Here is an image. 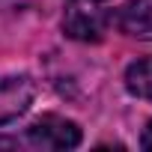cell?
Segmentation results:
<instances>
[{
  "label": "cell",
  "mask_w": 152,
  "mask_h": 152,
  "mask_svg": "<svg viewBox=\"0 0 152 152\" xmlns=\"http://www.w3.org/2000/svg\"><path fill=\"white\" fill-rule=\"evenodd\" d=\"M110 27V3L107 0H69L63 12L66 36L78 42H99Z\"/></svg>",
  "instance_id": "1"
},
{
  "label": "cell",
  "mask_w": 152,
  "mask_h": 152,
  "mask_svg": "<svg viewBox=\"0 0 152 152\" xmlns=\"http://www.w3.org/2000/svg\"><path fill=\"white\" fill-rule=\"evenodd\" d=\"M140 146H143V149H149V152H152V122H149V125H146V128H143V137H140Z\"/></svg>",
  "instance_id": "6"
},
{
  "label": "cell",
  "mask_w": 152,
  "mask_h": 152,
  "mask_svg": "<svg viewBox=\"0 0 152 152\" xmlns=\"http://www.w3.org/2000/svg\"><path fill=\"white\" fill-rule=\"evenodd\" d=\"M0 146H18V140H9V137H0Z\"/></svg>",
  "instance_id": "7"
},
{
  "label": "cell",
  "mask_w": 152,
  "mask_h": 152,
  "mask_svg": "<svg viewBox=\"0 0 152 152\" xmlns=\"http://www.w3.org/2000/svg\"><path fill=\"white\" fill-rule=\"evenodd\" d=\"M116 24L125 36L152 42V0H128L116 15Z\"/></svg>",
  "instance_id": "4"
},
{
  "label": "cell",
  "mask_w": 152,
  "mask_h": 152,
  "mask_svg": "<svg viewBox=\"0 0 152 152\" xmlns=\"http://www.w3.org/2000/svg\"><path fill=\"white\" fill-rule=\"evenodd\" d=\"M27 143L39 149H75L81 143V128L63 116H42L27 128Z\"/></svg>",
  "instance_id": "2"
},
{
  "label": "cell",
  "mask_w": 152,
  "mask_h": 152,
  "mask_svg": "<svg viewBox=\"0 0 152 152\" xmlns=\"http://www.w3.org/2000/svg\"><path fill=\"white\" fill-rule=\"evenodd\" d=\"M33 102V84L27 78H6L0 84V125L21 116Z\"/></svg>",
  "instance_id": "3"
},
{
  "label": "cell",
  "mask_w": 152,
  "mask_h": 152,
  "mask_svg": "<svg viewBox=\"0 0 152 152\" xmlns=\"http://www.w3.org/2000/svg\"><path fill=\"white\" fill-rule=\"evenodd\" d=\"M125 87H128L131 96L152 102V57L137 60V63L128 66V72H125Z\"/></svg>",
  "instance_id": "5"
}]
</instances>
